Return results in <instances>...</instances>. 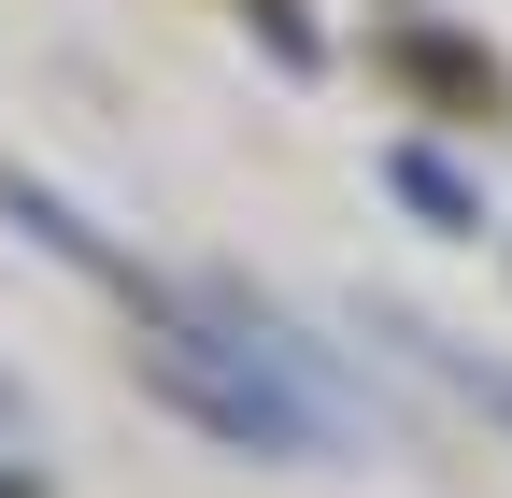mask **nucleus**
Instances as JSON below:
<instances>
[{"label": "nucleus", "instance_id": "1", "mask_svg": "<svg viewBox=\"0 0 512 498\" xmlns=\"http://www.w3.org/2000/svg\"><path fill=\"white\" fill-rule=\"evenodd\" d=\"M399 342H413V356H427V370H441V385H456L470 413H498V427H512V370H498V356H470V342H441V328H399Z\"/></svg>", "mask_w": 512, "mask_h": 498}]
</instances>
